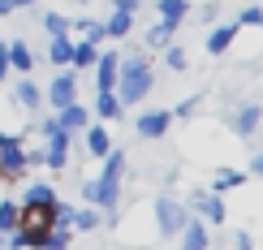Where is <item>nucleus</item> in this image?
<instances>
[{
	"label": "nucleus",
	"instance_id": "obj_39",
	"mask_svg": "<svg viewBox=\"0 0 263 250\" xmlns=\"http://www.w3.org/2000/svg\"><path fill=\"white\" fill-rule=\"evenodd\" d=\"M13 5H17V9H30V5H35V0H13Z\"/></svg>",
	"mask_w": 263,
	"mask_h": 250
},
{
	"label": "nucleus",
	"instance_id": "obj_34",
	"mask_svg": "<svg viewBox=\"0 0 263 250\" xmlns=\"http://www.w3.org/2000/svg\"><path fill=\"white\" fill-rule=\"evenodd\" d=\"M26 168H43V147H26Z\"/></svg>",
	"mask_w": 263,
	"mask_h": 250
},
{
	"label": "nucleus",
	"instance_id": "obj_9",
	"mask_svg": "<svg viewBox=\"0 0 263 250\" xmlns=\"http://www.w3.org/2000/svg\"><path fill=\"white\" fill-rule=\"evenodd\" d=\"M117 69H121V52L117 48H100V61H95V91H117Z\"/></svg>",
	"mask_w": 263,
	"mask_h": 250
},
{
	"label": "nucleus",
	"instance_id": "obj_28",
	"mask_svg": "<svg viewBox=\"0 0 263 250\" xmlns=\"http://www.w3.org/2000/svg\"><path fill=\"white\" fill-rule=\"evenodd\" d=\"M22 220V203L17 199H0V233H13Z\"/></svg>",
	"mask_w": 263,
	"mask_h": 250
},
{
	"label": "nucleus",
	"instance_id": "obj_32",
	"mask_svg": "<svg viewBox=\"0 0 263 250\" xmlns=\"http://www.w3.org/2000/svg\"><path fill=\"white\" fill-rule=\"evenodd\" d=\"M233 250H255V237H250L246 229H237L233 233Z\"/></svg>",
	"mask_w": 263,
	"mask_h": 250
},
{
	"label": "nucleus",
	"instance_id": "obj_18",
	"mask_svg": "<svg viewBox=\"0 0 263 250\" xmlns=\"http://www.w3.org/2000/svg\"><path fill=\"white\" fill-rule=\"evenodd\" d=\"M104 35L112 43H125L129 35H134V13H125V9H112V13L104 17Z\"/></svg>",
	"mask_w": 263,
	"mask_h": 250
},
{
	"label": "nucleus",
	"instance_id": "obj_26",
	"mask_svg": "<svg viewBox=\"0 0 263 250\" xmlns=\"http://www.w3.org/2000/svg\"><path fill=\"white\" fill-rule=\"evenodd\" d=\"M69 242H73V229H61V224H52V229L39 237V246H35V250H69Z\"/></svg>",
	"mask_w": 263,
	"mask_h": 250
},
{
	"label": "nucleus",
	"instance_id": "obj_10",
	"mask_svg": "<svg viewBox=\"0 0 263 250\" xmlns=\"http://www.w3.org/2000/svg\"><path fill=\"white\" fill-rule=\"evenodd\" d=\"M237 22H216L212 30H207V39H203V52L207 56H229V48H233V39H237Z\"/></svg>",
	"mask_w": 263,
	"mask_h": 250
},
{
	"label": "nucleus",
	"instance_id": "obj_8",
	"mask_svg": "<svg viewBox=\"0 0 263 250\" xmlns=\"http://www.w3.org/2000/svg\"><path fill=\"white\" fill-rule=\"evenodd\" d=\"M168 125H173V112H168V108H147V112H138V117H134L138 138H147V143L164 138V134H168Z\"/></svg>",
	"mask_w": 263,
	"mask_h": 250
},
{
	"label": "nucleus",
	"instance_id": "obj_1",
	"mask_svg": "<svg viewBox=\"0 0 263 250\" xmlns=\"http://www.w3.org/2000/svg\"><path fill=\"white\" fill-rule=\"evenodd\" d=\"M125 172H129V156L121 147H112L104 156V168H100V177H86L82 181V203L86 207H100L104 216H112L117 220V207H121V186H125Z\"/></svg>",
	"mask_w": 263,
	"mask_h": 250
},
{
	"label": "nucleus",
	"instance_id": "obj_33",
	"mask_svg": "<svg viewBox=\"0 0 263 250\" xmlns=\"http://www.w3.org/2000/svg\"><path fill=\"white\" fill-rule=\"evenodd\" d=\"M199 17L203 22H216V17H220V0H207V5L199 9Z\"/></svg>",
	"mask_w": 263,
	"mask_h": 250
},
{
	"label": "nucleus",
	"instance_id": "obj_4",
	"mask_svg": "<svg viewBox=\"0 0 263 250\" xmlns=\"http://www.w3.org/2000/svg\"><path fill=\"white\" fill-rule=\"evenodd\" d=\"M185 220H190V207H185L181 199H173V194H160V199L151 203V224H156L160 237H177Z\"/></svg>",
	"mask_w": 263,
	"mask_h": 250
},
{
	"label": "nucleus",
	"instance_id": "obj_12",
	"mask_svg": "<svg viewBox=\"0 0 263 250\" xmlns=\"http://www.w3.org/2000/svg\"><path fill=\"white\" fill-rule=\"evenodd\" d=\"M13 108L17 112H39L43 108V86L35 78H17L13 82Z\"/></svg>",
	"mask_w": 263,
	"mask_h": 250
},
{
	"label": "nucleus",
	"instance_id": "obj_11",
	"mask_svg": "<svg viewBox=\"0 0 263 250\" xmlns=\"http://www.w3.org/2000/svg\"><path fill=\"white\" fill-rule=\"evenodd\" d=\"M5 56H9V73H17V78H30V73H35V52H30V43L9 39Z\"/></svg>",
	"mask_w": 263,
	"mask_h": 250
},
{
	"label": "nucleus",
	"instance_id": "obj_14",
	"mask_svg": "<svg viewBox=\"0 0 263 250\" xmlns=\"http://www.w3.org/2000/svg\"><path fill=\"white\" fill-rule=\"evenodd\" d=\"M207 229H212V224H203L199 220V216H190V220H185L181 224V250H212V233H207Z\"/></svg>",
	"mask_w": 263,
	"mask_h": 250
},
{
	"label": "nucleus",
	"instance_id": "obj_5",
	"mask_svg": "<svg viewBox=\"0 0 263 250\" xmlns=\"http://www.w3.org/2000/svg\"><path fill=\"white\" fill-rule=\"evenodd\" d=\"M43 100H48V108H52V112H61V108L78 104V73H73V69H57V78L48 82Z\"/></svg>",
	"mask_w": 263,
	"mask_h": 250
},
{
	"label": "nucleus",
	"instance_id": "obj_31",
	"mask_svg": "<svg viewBox=\"0 0 263 250\" xmlns=\"http://www.w3.org/2000/svg\"><path fill=\"white\" fill-rule=\"evenodd\" d=\"M199 104H203V95H185V100L177 108H168V112H173V121H190V117L199 112Z\"/></svg>",
	"mask_w": 263,
	"mask_h": 250
},
{
	"label": "nucleus",
	"instance_id": "obj_13",
	"mask_svg": "<svg viewBox=\"0 0 263 250\" xmlns=\"http://www.w3.org/2000/svg\"><path fill=\"white\" fill-rule=\"evenodd\" d=\"M82 147H86V156H91V160H104L108 151H112V134H108V125L104 121L86 125L82 129Z\"/></svg>",
	"mask_w": 263,
	"mask_h": 250
},
{
	"label": "nucleus",
	"instance_id": "obj_3",
	"mask_svg": "<svg viewBox=\"0 0 263 250\" xmlns=\"http://www.w3.org/2000/svg\"><path fill=\"white\" fill-rule=\"evenodd\" d=\"M26 134H13V129H0V181H22L26 177Z\"/></svg>",
	"mask_w": 263,
	"mask_h": 250
},
{
	"label": "nucleus",
	"instance_id": "obj_30",
	"mask_svg": "<svg viewBox=\"0 0 263 250\" xmlns=\"http://www.w3.org/2000/svg\"><path fill=\"white\" fill-rule=\"evenodd\" d=\"M233 22H237L242 30H263V5H246V9H242V13H237Z\"/></svg>",
	"mask_w": 263,
	"mask_h": 250
},
{
	"label": "nucleus",
	"instance_id": "obj_24",
	"mask_svg": "<svg viewBox=\"0 0 263 250\" xmlns=\"http://www.w3.org/2000/svg\"><path fill=\"white\" fill-rule=\"evenodd\" d=\"M246 177H250V172H242V168H220V172H216V181H212V194L242 190V186H246Z\"/></svg>",
	"mask_w": 263,
	"mask_h": 250
},
{
	"label": "nucleus",
	"instance_id": "obj_37",
	"mask_svg": "<svg viewBox=\"0 0 263 250\" xmlns=\"http://www.w3.org/2000/svg\"><path fill=\"white\" fill-rule=\"evenodd\" d=\"M9 78V56H5V43H0V82Z\"/></svg>",
	"mask_w": 263,
	"mask_h": 250
},
{
	"label": "nucleus",
	"instance_id": "obj_27",
	"mask_svg": "<svg viewBox=\"0 0 263 250\" xmlns=\"http://www.w3.org/2000/svg\"><path fill=\"white\" fill-rule=\"evenodd\" d=\"M104 224V211L100 207H78L73 211V233H95Z\"/></svg>",
	"mask_w": 263,
	"mask_h": 250
},
{
	"label": "nucleus",
	"instance_id": "obj_36",
	"mask_svg": "<svg viewBox=\"0 0 263 250\" xmlns=\"http://www.w3.org/2000/svg\"><path fill=\"white\" fill-rule=\"evenodd\" d=\"M17 13V5H13V0H0V17H13Z\"/></svg>",
	"mask_w": 263,
	"mask_h": 250
},
{
	"label": "nucleus",
	"instance_id": "obj_25",
	"mask_svg": "<svg viewBox=\"0 0 263 250\" xmlns=\"http://www.w3.org/2000/svg\"><path fill=\"white\" fill-rule=\"evenodd\" d=\"M69 30H78V35H82L86 43H95V48H100V43L108 39V35H104V22H100V17H73V26H69Z\"/></svg>",
	"mask_w": 263,
	"mask_h": 250
},
{
	"label": "nucleus",
	"instance_id": "obj_22",
	"mask_svg": "<svg viewBox=\"0 0 263 250\" xmlns=\"http://www.w3.org/2000/svg\"><path fill=\"white\" fill-rule=\"evenodd\" d=\"M95 61H100V48H95V43H86V39L73 43V61H69V69H73V73H91V69H95Z\"/></svg>",
	"mask_w": 263,
	"mask_h": 250
},
{
	"label": "nucleus",
	"instance_id": "obj_16",
	"mask_svg": "<svg viewBox=\"0 0 263 250\" xmlns=\"http://www.w3.org/2000/svg\"><path fill=\"white\" fill-rule=\"evenodd\" d=\"M22 207H57V186H52V181H30L26 190H22Z\"/></svg>",
	"mask_w": 263,
	"mask_h": 250
},
{
	"label": "nucleus",
	"instance_id": "obj_21",
	"mask_svg": "<svg viewBox=\"0 0 263 250\" xmlns=\"http://www.w3.org/2000/svg\"><path fill=\"white\" fill-rule=\"evenodd\" d=\"M73 35H52L48 43V61H52V69H69V61H73Z\"/></svg>",
	"mask_w": 263,
	"mask_h": 250
},
{
	"label": "nucleus",
	"instance_id": "obj_38",
	"mask_svg": "<svg viewBox=\"0 0 263 250\" xmlns=\"http://www.w3.org/2000/svg\"><path fill=\"white\" fill-rule=\"evenodd\" d=\"M250 172H255V177H263V151H259L255 160H250Z\"/></svg>",
	"mask_w": 263,
	"mask_h": 250
},
{
	"label": "nucleus",
	"instance_id": "obj_15",
	"mask_svg": "<svg viewBox=\"0 0 263 250\" xmlns=\"http://www.w3.org/2000/svg\"><path fill=\"white\" fill-rule=\"evenodd\" d=\"M57 117V129H65V134H82L86 125H91V108L86 104H69V108H61V112H52Z\"/></svg>",
	"mask_w": 263,
	"mask_h": 250
},
{
	"label": "nucleus",
	"instance_id": "obj_35",
	"mask_svg": "<svg viewBox=\"0 0 263 250\" xmlns=\"http://www.w3.org/2000/svg\"><path fill=\"white\" fill-rule=\"evenodd\" d=\"M112 9H125V13H138L142 0H112Z\"/></svg>",
	"mask_w": 263,
	"mask_h": 250
},
{
	"label": "nucleus",
	"instance_id": "obj_19",
	"mask_svg": "<svg viewBox=\"0 0 263 250\" xmlns=\"http://www.w3.org/2000/svg\"><path fill=\"white\" fill-rule=\"evenodd\" d=\"M173 35H177V26H168V22L156 17L147 30H142V48H147V52H164V48L173 43Z\"/></svg>",
	"mask_w": 263,
	"mask_h": 250
},
{
	"label": "nucleus",
	"instance_id": "obj_20",
	"mask_svg": "<svg viewBox=\"0 0 263 250\" xmlns=\"http://www.w3.org/2000/svg\"><path fill=\"white\" fill-rule=\"evenodd\" d=\"M91 112H95V117H100V121L108 125V121H121V117H125V108H121V100H117V91H95Z\"/></svg>",
	"mask_w": 263,
	"mask_h": 250
},
{
	"label": "nucleus",
	"instance_id": "obj_29",
	"mask_svg": "<svg viewBox=\"0 0 263 250\" xmlns=\"http://www.w3.org/2000/svg\"><path fill=\"white\" fill-rule=\"evenodd\" d=\"M69 26H73V17L57 13V9H48V13H43V30H48V35H69Z\"/></svg>",
	"mask_w": 263,
	"mask_h": 250
},
{
	"label": "nucleus",
	"instance_id": "obj_17",
	"mask_svg": "<svg viewBox=\"0 0 263 250\" xmlns=\"http://www.w3.org/2000/svg\"><path fill=\"white\" fill-rule=\"evenodd\" d=\"M194 13V0H156V17L168 22V26H185V17Z\"/></svg>",
	"mask_w": 263,
	"mask_h": 250
},
{
	"label": "nucleus",
	"instance_id": "obj_7",
	"mask_svg": "<svg viewBox=\"0 0 263 250\" xmlns=\"http://www.w3.org/2000/svg\"><path fill=\"white\" fill-rule=\"evenodd\" d=\"M229 129H233L237 138H255L259 129H263V104H255V100L237 104V112L229 117Z\"/></svg>",
	"mask_w": 263,
	"mask_h": 250
},
{
	"label": "nucleus",
	"instance_id": "obj_2",
	"mask_svg": "<svg viewBox=\"0 0 263 250\" xmlns=\"http://www.w3.org/2000/svg\"><path fill=\"white\" fill-rule=\"evenodd\" d=\"M151 86H156V69H151V61L142 56V52H125L121 69H117V100H121V108L142 104L151 95Z\"/></svg>",
	"mask_w": 263,
	"mask_h": 250
},
{
	"label": "nucleus",
	"instance_id": "obj_23",
	"mask_svg": "<svg viewBox=\"0 0 263 250\" xmlns=\"http://www.w3.org/2000/svg\"><path fill=\"white\" fill-rule=\"evenodd\" d=\"M164 69H168V73H185V69H190V48L173 39L168 48H164Z\"/></svg>",
	"mask_w": 263,
	"mask_h": 250
},
{
	"label": "nucleus",
	"instance_id": "obj_40",
	"mask_svg": "<svg viewBox=\"0 0 263 250\" xmlns=\"http://www.w3.org/2000/svg\"><path fill=\"white\" fill-rule=\"evenodd\" d=\"M0 250H5V233H0Z\"/></svg>",
	"mask_w": 263,
	"mask_h": 250
},
{
	"label": "nucleus",
	"instance_id": "obj_6",
	"mask_svg": "<svg viewBox=\"0 0 263 250\" xmlns=\"http://www.w3.org/2000/svg\"><path fill=\"white\" fill-rule=\"evenodd\" d=\"M185 207H190V216H199L203 224H224V216H229L224 194H212V190H194Z\"/></svg>",
	"mask_w": 263,
	"mask_h": 250
}]
</instances>
